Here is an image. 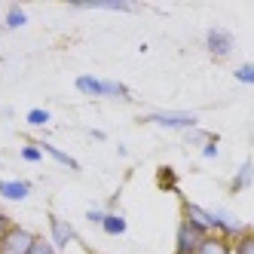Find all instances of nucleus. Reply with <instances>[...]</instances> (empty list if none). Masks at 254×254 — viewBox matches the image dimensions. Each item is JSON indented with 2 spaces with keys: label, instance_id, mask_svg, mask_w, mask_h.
Listing matches in <instances>:
<instances>
[{
  "label": "nucleus",
  "instance_id": "obj_11",
  "mask_svg": "<svg viewBox=\"0 0 254 254\" xmlns=\"http://www.w3.org/2000/svg\"><path fill=\"white\" fill-rule=\"evenodd\" d=\"M37 147H40V150H43L46 156H52V159H56L59 166H64V169H70V172H77V169H80V162H77L74 156H70V153L59 150L56 144H49V141H37Z\"/></svg>",
  "mask_w": 254,
  "mask_h": 254
},
{
  "label": "nucleus",
  "instance_id": "obj_15",
  "mask_svg": "<svg viewBox=\"0 0 254 254\" xmlns=\"http://www.w3.org/2000/svg\"><path fill=\"white\" fill-rule=\"evenodd\" d=\"M101 98H117V101H126L129 98V89L117 80H101Z\"/></svg>",
  "mask_w": 254,
  "mask_h": 254
},
{
  "label": "nucleus",
  "instance_id": "obj_23",
  "mask_svg": "<svg viewBox=\"0 0 254 254\" xmlns=\"http://www.w3.org/2000/svg\"><path fill=\"white\" fill-rule=\"evenodd\" d=\"M28 254H59V251L52 248V242H49V239H43V236H37V242H34V248H31Z\"/></svg>",
  "mask_w": 254,
  "mask_h": 254
},
{
  "label": "nucleus",
  "instance_id": "obj_1",
  "mask_svg": "<svg viewBox=\"0 0 254 254\" xmlns=\"http://www.w3.org/2000/svg\"><path fill=\"white\" fill-rule=\"evenodd\" d=\"M141 123H153L162 126V129H172V132H187L199 126V117L190 111H153L147 117H141Z\"/></svg>",
  "mask_w": 254,
  "mask_h": 254
},
{
  "label": "nucleus",
  "instance_id": "obj_25",
  "mask_svg": "<svg viewBox=\"0 0 254 254\" xmlns=\"http://www.w3.org/2000/svg\"><path fill=\"white\" fill-rule=\"evenodd\" d=\"M104 214H107V211H98V208H89V211H86V221H89V224H104Z\"/></svg>",
  "mask_w": 254,
  "mask_h": 254
},
{
  "label": "nucleus",
  "instance_id": "obj_26",
  "mask_svg": "<svg viewBox=\"0 0 254 254\" xmlns=\"http://www.w3.org/2000/svg\"><path fill=\"white\" fill-rule=\"evenodd\" d=\"M12 224H15V221H9V214H6L3 208H0V236H3V233L12 227Z\"/></svg>",
  "mask_w": 254,
  "mask_h": 254
},
{
  "label": "nucleus",
  "instance_id": "obj_13",
  "mask_svg": "<svg viewBox=\"0 0 254 254\" xmlns=\"http://www.w3.org/2000/svg\"><path fill=\"white\" fill-rule=\"evenodd\" d=\"M101 230H104L107 236H123L126 230H129V224H126V217H123L120 211H107V214H104Z\"/></svg>",
  "mask_w": 254,
  "mask_h": 254
},
{
  "label": "nucleus",
  "instance_id": "obj_18",
  "mask_svg": "<svg viewBox=\"0 0 254 254\" xmlns=\"http://www.w3.org/2000/svg\"><path fill=\"white\" fill-rule=\"evenodd\" d=\"M233 77L239 83H245V86H254V62H242L239 67L233 70Z\"/></svg>",
  "mask_w": 254,
  "mask_h": 254
},
{
  "label": "nucleus",
  "instance_id": "obj_21",
  "mask_svg": "<svg viewBox=\"0 0 254 254\" xmlns=\"http://www.w3.org/2000/svg\"><path fill=\"white\" fill-rule=\"evenodd\" d=\"M175 181H178V178H175V169H169V166L159 169V187H162V190H178Z\"/></svg>",
  "mask_w": 254,
  "mask_h": 254
},
{
  "label": "nucleus",
  "instance_id": "obj_7",
  "mask_svg": "<svg viewBox=\"0 0 254 254\" xmlns=\"http://www.w3.org/2000/svg\"><path fill=\"white\" fill-rule=\"evenodd\" d=\"M214 211V221H217V236H224V239H239V236L248 230V224H242L236 214H230L227 208H211Z\"/></svg>",
  "mask_w": 254,
  "mask_h": 254
},
{
  "label": "nucleus",
  "instance_id": "obj_10",
  "mask_svg": "<svg viewBox=\"0 0 254 254\" xmlns=\"http://www.w3.org/2000/svg\"><path fill=\"white\" fill-rule=\"evenodd\" d=\"M77 9H107V12H132V3L126 0H70Z\"/></svg>",
  "mask_w": 254,
  "mask_h": 254
},
{
  "label": "nucleus",
  "instance_id": "obj_12",
  "mask_svg": "<svg viewBox=\"0 0 254 254\" xmlns=\"http://www.w3.org/2000/svg\"><path fill=\"white\" fill-rule=\"evenodd\" d=\"M196 254H233V245H230V239H224V236H205V242H202V248H199Z\"/></svg>",
  "mask_w": 254,
  "mask_h": 254
},
{
  "label": "nucleus",
  "instance_id": "obj_20",
  "mask_svg": "<svg viewBox=\"0 0 254 254\" xmlns=\"http://www.w3.org/2000/svg\"><path fill=\"white\" fill-rule=\"evenodd\" d=\"M211 138H214V135L202 132V129H199V126H196V129H187V132H184V141H187V144H199V147H202L205 141H211Z\"/></svg>",
  "mask_w": 254,
  "mask_h": 254
},
{
  "label": "nucleus",
  "instance_id": "obj_27",
  "mask_svg": "<svg viewBox=\"0 0 254 254\" xmlns=\"http://www.w3.org/2000/svg\"><path fill=\"white\" fill-rule=\"evenodd\" d=\"M86 254H95V251H86Z\"/></svg>",
  "mask_w": 254,
  "mask_h": 254
},
{
  "label": "nucleus",
  "instance_id": "obj_16",
  "mask_svg": "<svg viewBox=\"0 0 254 254\" xmlns=\"http://www.w3.org/2000/svg\"><path fill=\"white\" fill-rule=\"evenodd\" d=\"M230 245H233V254H254V230L248 227L239 239H233Z\"/></svg>",
  "mask_w": 254,
  "mask_h": 254
},
{
  "label": "nucleus",
  "instance_id": "obj_19",
  "mask_svg": "<svg viewBox=\"0 0 254 254\" xmlns=\"http://www.w3.org/2000/svg\"><path fill=\"white\" fill-rule=\"evenodd\" d=\"M25 120H28V126H49L52 123V114L43 111V107H31Z\"/></svg>",
  "mask_w": 254,
  "mask_h": 254
},
{
  "label": "nucleus",
  "instance_id": "obj_9",
  "mask_svg": "<svg viewBox=\"0 0 254 254\" xmlns=\"http://www.w3.org/2000/svg\"><path fill=\"white\" fill-rule=\"evenodd\" d=\"M251 184H254V159H245L230 178V193H245Z\"/></svg>",
  "mask_w": 254,
  "mask_h": 254
},
{
  "label": "nucleus",
  "instance_id": "obj_6",
  "mask_svg": "<svg viewBox=\"0 0 254 254\" xmlns=\"http://www.w3.org/2000/svg\"><path fill=\"white\" fill-rule=\"evenodd\" d=\"M49 242H52V248L62 254L70 242H77L74 224H67L64 217H59V214H49Z\"/></svg>",
  "mask_w": 254,
  "mask_h": 254
},
{
  "label": "nucleus",
  "instance_id": "obj_17",
  "mask_svg": "<svg viewBox=\"0 0 254 254\" xmlns=\"http://www.w3.org/2000/svg\"><path fill=\"white\" fill-rule=\"evenodd\" d=\"M3 22H6V28H25V25H28V12H25L22 6H9Z\"/></svg>",
  "mask_w": 254,
  "mask_h": 254
},
{
  "label": "nucleus",
  "instance_id": "obj_8",
  "mask_svg": "<svg viewBox=\"0 0 254 254\" xmlns=\"http://www.w3.org/2000/svg\"><path fill=\"white\" fill-rule=\"evenodd\" d=\"M31 196V181L22 178H6L0 181V199H9V202H22V199Z\"/></svg>",
  "mask_w": 254,
  "mask_h": 254
},
{
  "label": "nucleus",
  "instance_id": "obj_3",
  "mask_svg": "<svg viewBox=\"0 0 254 254\" xmlns=\"http://www.w3.org/2000/svg\"><path fill=\"white\" fill-rule=\"evenodd\" d=\"M37 242V233L28 230V227H19L12 224L3 236H0V254H28Z\"/></svg>",
  "mask_w": 254,
  "mask_h": 254
},
{
  "label": "nucleus",
  "instance_id": "obj_22",
  "mask_svg": "<svg viewBox=\"0 0 254 254\" xmlns=\"http://www.w3.org/2000/svg\"><path fill=\"white\" fill-rule=\"evenodd\" d=\"M22 159L25 162H40L43 159V150L37 147V141H28L25 147H22Z\"/></svg>",
  "mask_w": 254,
  "mask_h": 254
},
{
  "label": "nucleus",
  "instance_id": "obj_5",
  "mask_svg": "<svg viewBox=\"0 0 254 254\" xmlns=\"http://www.w3.org/2000/svg\"><path fill=\"white\" fill-rule=\"evenodd\" d=\"M205 242V233L190 227L187 221L178 224V236H175V254H196Z\"/></svg>",
  "mask_w": 254,
  "mask_h": 254
},
{
  "label": "nucleus",
  "instance_id": "obj_4",
  "mask_svg": "<svg viewBox=\"0 0 254 254\" xmlns=\"http://www.w3.org/2000/svg\"><path fill=\"white\" fill-rule=\"evenodd\" d=\"M205 49L214 59H230L233 49H236V37L227 28H208L205 31Z\"/></svg>",
  "mask_w": 254,
  "mask_h": 254
},
{
  "label": "nucleus",
  "instance_id": "obj_14",
  "mask_svg": "<svg viewBox=\"0 0 254 254\" xmlns=\"http://www.w3.org/2000/svg\"><path fill=\"white\" fill-rule=\"evenodd\" d=\"M74 86L80 89L83 95H89V98H101V77H89V74H83V77L74 80Z\"/></svg>",
  "mask_w": 254,
  "mask_h": 254
},
{
  "label": "nucleus",
  "instance_id": "obj_24",
  "mask_svg": "<svg viewBox=\"0 0 254 254\" xmlns=\"http://www.w3.org/2000/svg\"><path fill=\"white\" fill-rule=\"evenodd\" d=\"M199 153H202L205 159H214V156H217V138L205 141V144H202V150H199Z\"/></svg>",
  "mask_w": 254,
  "mask_h": 254
},
{
  "label": "nucleus",
  "instance_id": "obj_2",
  "mask_svg": "<svg viewBox=\"0 0 254 254\" xmlns=\"http://www.w3.org/2000/svg\"><path fill=\"white\" fill-rule=\"evenodd\" d=\"M181 214H184L181 221H187L190 227L202 230L205 236H214V233H217V221H214V211H211V208L199 205V202H190V199L181 196Z\"/></svg>",
  "mask_w": 254,
  "mask_h": 254
}]
</instances>
